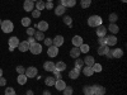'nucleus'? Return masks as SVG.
<instances>
[{"instance_id": "nucleus-21", "label": "nucleus", "mask_w": 127, "mask_h": 95, "mask_svg": "<svg viewBox=\"0 0 127 95\" xmlns=\"http://www.w3.org/2000/svg\"><path fill=\"white\" fill-rule=\"evenodd\" d=\"M18 49L20 52H27L29 49V45H28V42L27 41H23V42H19V45H18Z\"/></svg>"}, {"instance_id": "nucleus-7", "label": "nucleus", "mask_w": 127, "mask_h": 95, "mask_svg": "<svg viewBox=\"0 0 127 95\" xmlns=\"http://www.w3.org/2000/svg\"><path fill=\"white\" fill-rule=\"evenodd\" d=\"M34 28H37V30H41V32H46L48 29V23L46 20H39V22L34 25Z\"/></svg>"}, {"instance_id": "nucleus-46", "label": "nucleus", "mask_w": 127, "mask_h": 95, "mask_svg": "<svg viewBox=\"0 0 127 95\" xmlns=\"http://www.w3.org/2000/svg\"><path fill=\"white\" fill-rule=\"evenodd\" d=\"M24 71H26V67L24 66H17V72H18V75L19 73H24Z\"/></svg>"}, {"instance_id": "nucleus-14", "label": "nucleus", "mask_w": 127, "mask_h": 95, "mask_svg": "<svg viewBox=\"0 0 127 95\" xmlns=\"http://www.w3.org/2000/svg\"><path fill=\"white\" fill-rule=\"evenodd\" d=\"M94 89V95H104L105 94V88L102 85H93Z\"/></svg>"}, {"instance_id": "nucleus-58", "label": "nucleus", "mask_w": 127, "mask_h": 95, "mask_svg": "<svg viewBox=\"0 0 127 95\" xmlns=\"http://www.w3.org/2000/svg\"><path fill=\"white\" fill-rule=\"evenodd\" d=\"M92 1H93V0H92Z\"/></svg>"}, {"instance_id": "nucleus-33", "label": "nucleus", "mask_w": 127, "mask_h": 95, "mask_svg": "<svg viewBox=\"0 0 127 95\" xmlns=\"http://www.w3.org/2000/svg\"><path fill=\"white\" fill-rule=\"evenodd\" d=\"M31 23H32L31 18H28V17H26V18H22V25H23V27L28 28V27L31 25Z\"/></svg>"}, {"instance_id": "nucleus-52", "label": "nucleus", "mask_w": 127, "mask_h": 95, "mask_svg": "<svg viewBox=\"0 0 127 95\" xmlns=\"http://www.w3.org/2000/svg\"><path fill=\"white\" fill-rule=\"evenodd\" d=\"M1 76H3V70L0 69V77H1Z\"/></svg>"}, {"instance_id": "nucleus-42", "label": "nucleus", "mask_w": 127, "mask_h": 95, "mask_svg": "<svg viewBox=\"0 0 127 95\" xmlns=\"http://www.w3.org/2000/svg\"><path fill=\"white\" fill-rule=\"evenodd\" d=\"M55 6H54V1H46V4H45V9H47V10H51V9H54Z\"/></svg>"}, {"instance_id": "nucleus-45", "label": "nucleus", "mask_w": 127, "mask_h": 95, "mask_svg": "<svg viewBox=\"0 0 127 95\" xmlns=\"http://www.w3.org/2000/svg\"><path fill=\"white\" fill-rule=\"evenodd\" d=\"M52 73H54V77L56 79V80H60V79H62V76H61V72L60 71H54V72H52Z\"/></svg>"}, {"instance_id": "nucleus-53", "label": "nucleus", "mask_w": 127, "mask_h": 95, "mask_svg": "<svg viewBox=\"0 0 127 95\" xmlns=\"http://www.w3.org/2000/svg\"><path fill=\"white\" fill-rule=\"evenodd\" d=\"M121 1H122V3H126V1H127V0H121Z\"/></svg>"}, {"instance_id": "nucleus-40", "label": "nucleus", "mask_w": 127, "mask_h": 95, "mask_svg": "<svg viewBox=\"0 0 127 95\" xmlns=\"http://www.w3.org/2000/svg\"><path fill=\"white\" fill-rule=\"evenodd\" d=\"M98 42H99V46L107 45V36H104V37H98Z\"/></svg>"}, {"instance_id": "nucleus-19", "label": "nucleus", "mask_w": 127, "mask_h": 95, "mask_svg": "<svg viewBox=\"0 0 127 95\" xmlns=\"http://www.w3.org/2000/svg\"><path fill=\"white\" fill-rule=\"evenodd\" d=\"M117 45V37L114 34H111V36H107V46H116Z\"/></svg>"}, {"instance_id": "nucleus-35", "label": "nucleus", "mask_w": 127, "mask_h": 95, "mask_svg": "<svg viewBox=\"0 0 127 95\" xmlns=\"http://www.w3.org/2000/svg\"><path fill=\"white\" fill-rule=\"evenodd\" d=\"M80 5H81L83 9H87V8H89V6L92 5V0H81Z\"/></svg>"}, {"instance_id": "nucleus-32", "label": "nucleus", "mask_w": 127, "mask_h": 95, "mask_svg": "<svg viewBox=\"0 0 127 95\" xmlns=\"http://www.w3.org/2000/svg\"><path fill=\"white\" fill-rule=\"evenodd\" d=\"M79 49H80V53H88V52L90 51V47H89V45L83 43V45L79 47Z\"/></svg>"}, {"instance_id": "nucleus-6", "label": "nucleus", "mask_w": 127, "mask_h": 95, "mask_svg": "<svg viewBox=\"0 0 127 95\" xmlns=\"http://www.w3.org/2000/svg\"><path fill=\"white\" fill-rule=\"evenodd\" d=\"M80 72H81V69L74 67L72 70H70V71H69V77H70L71 80H76V79H79Z\"/></svg>"}, {"instance_id": "nucleus-27", "label": "nucleus", "mask_w": 127, "mask_h": 95, "mask_svg": "<svg viewBox=\"0 0 127 95\" xmlns=\"http://www.w3.org/2000/svg\"><path fill=\"white\" fill-rule=\"evenodd\" d=\"M83 93H84V95H94L93 85H85L83 88Z\"/></svg>"}, {"instance_id": "nucleus-17", "label": "nucleus", "mask_w": 127, "mask_h": 95, "mask_svg": "<svg viewBox=\"0 0 127 95\" xmlns=\"http://www.w3.org/2000/svg\"><path fill=\"white\" fill-rule=\"evenodd\" d=\"M83 61H84V65L85 66H89V67H92L94 63H95V60H94V57L93 56H85V58H83Z\"/></svg>"}, {"instance_id": "nucleus-25", "label": "nucleus", "mask_w": 127, "mask_h": 95, "mask_svg": "<svg viewBox=\"0 0 127 95\" xmlns=\"http://www.w3.org/2000/svg\"><path fill=\"white\" fill-rule=\"evenodd\" d=\"M70 57H72V58H79L80 57V49H79V47H74V48L70 49Z\"/></svg>"}, {"instance_id": "nucleus-59", "label": "nucleus", "mask_w": 127, "mask_h": 95, "mask_svg": "<svg viewBox=\"0 0 127 95\" xmlns=\"http://www.w3.org/2000/svg\"><path fill=\"white\" fill-rule=\"evenodd\" d=\"M26 95H27V94H26Z\"/></svg>"}, {"instance_id": "nucleus-57", "label": "nucleus", "mask_w": 127, "mask_h": 95, "mask_svg": "<svg viewBox=\"0 0 127 95\" xmlns=\"http://www.w3.org/2000/svg\"><path fill=\"white\" fill-rule=\"evenodd\" d=\"M24 1H27V0H24Z\"/></svg>"}, {"instance_id": "nucleus-48", "label": "nucleus", "mask_w": 127, "mask_h": 95, "mask_svg": "<svg viewBox=\"0 0 127 95\" xmlns=\"http://www.w3.org/2000/svg\"><path fill=\"white\" fill-rule=\"evenodd\" d=\"M27 42H28V45L31 46V45H33V43H36V39H34V37H29V38L27 39Z\"/></svg>"}, {"instance_id": "nucleus-41", "label": "nucleus", "mask_w": 127, "mask_h": 95, "mask_svg": "<svg viewBox=\"0 0 127 95\" xmlns=\"http://www.w3.org/2000/svg\"><path fill=\"white\" fill-rule=\"evenodd\" d=\"M34 33H36V29H34V28H31V27L27 28V34H28L29 37H33Z\"/></svg>"}, {"instance_id": "nucleus-31", "label": "nucleus", "mask_w": 127, "mask_h": 95, "mask_svg": "<svg viewBox=\"0 0 127 95\" xmlns=\"http://www.w3.org/2000/svg\"><path fill=\"white\" fill-rule=\"evenodd\" d=\"M45 1H42V0H38V1H36V4H34V8L37 9V10H39V12H42V10L45 9Z\"/></svg>"}, {"instance_id": "nucleus-38", "label": "nucleus", "mask_w": 127, "mask_h": 95, "mask_svg": "<svg viewBox=\"0 0 127 95\" xmlns=\"http://www.w3.org/2000/svg\"><path fill=\"white\" fill-rule=\"evenodd\" d=\"M92 69H93L94 72H102V70H103V67H102L100 63H94V65L92 66Z\"/></svg>"}, {"instance_id": "nucleus-11", "label": "nucleus", "mask_w": 127, "mask_h": 95, "mask_svg": "<svg viewBox=\"0 0 127 95\" xmlns=\"http://www.w3.org/2000/svg\"><path fill=\"white\" fill-rule=\"evenodd\" d=\"M112 53V58H121L123 56V49L122 48H113L111 51Z\"/></svg>"}, {"instance_id": "nucleus-1", "label": "nucleus", "mask_w": 127, "mask_h": 95, "mask_svg": "<svg viewBox=\"0 0 127 95\" xmlns=\"http://www.w3.org/2000/svg\"><path fill=\"white\" fill-rule=\"evenodd\" d=\"M0 28H1V30L4 32V33H12V32L14 30V24L12 20H1V24H0Z\"/></svg>"}, {"instance_id": "nucleus-5", "label": "nucleus", "mask_w": 127, "mask_h": 95, "mask_svg": "<svg viewBox=\"0 0 127 95\" xmlns=\"http://www.w3.org/2000/svg\"><path fill=\"white\" fill-rule=\"evenodd\" d=\"M47 55H48V57H51V58H54V57H56L57 55H59V47H56V46H50L48 48H47Z\"/></svg>"}, {"instance_id": "nucleus-29", "label": "nucleus", "mask_w": 127, "mask_h": 95, "mask_svg": "<svg viewBox=\"0 0 127 95\" xmlns=\"http://www.w3.org/2000/svg\"><path fill=\"white\" fill-rule=\"evenodd\" d=\"M55 82H56V79H55L54 76H47V77L45 79V84H46L47 86H54Z\"/></svg>"}, {"instance_id": "nucleus-4", "label": "nucleus", "mask_w": 127, "mask_h": 95, "mask_svg": "<svg viewBox=\"0 0 127 95\" xmlns=\"http://www.w3.org/2000/svg\"><path fill=\"white\" fill-rule=\"evenodd\" d=\"M29 51H31L32 55H39V53H42V46L38 42H36V43L29 46Z\"/></svg>"}, {"instance_id": "nucleus-55", "label": "nucleus", "mask_w": 127, "mask_h": 95, "mask_svg": "<svg viewBox=\"0 0 127 95\" xmlns=\"http://www.w3.org/2000/svg\"><path fill=\"white\" fill-rule=\"evenodd\" d=\"M46 1H54V0H46Z\"/></svg>"}, {"instance_id": "nucleus-56", "label": "nucleus", "mask_w": 127, "mask_h": 95, "mask_svg": "<svg viewBox=\"0 0 127 95\" xmlns=\"http://www.w3.org/2000/svg\"><path fill=\"white\" fill-rule=\"evenodd\" d=\"M0 24H1V19H0Z\"/></svg>"}, {"instance_id": "nucleus-51", "label": "nucleus", "mask_w": 127, "mask_h": 95, "mask_svg": "<svg viewBox=\"0 0 127 95\" xmlns=\"http://www.w3.org/2000/svg\"><path fill=\"white\" fill-rule=\"evenodd\" d=\"M27 95H33V91H32V90H28V91H27Z\"/></svg>"}, {"instance_id": "nucleus-3", "label": "nucleus", "mask_w": 127, "mask_h": 95, "mask_svg": "<svg viewBox=\"0 0 127 95\" xmlns=\"http://www.w3.org/2000/svg\"><path fill=\"white\" fill-rule=\"evenodd\" d=\"M37 73H38V70H37V67H34V66H29V67H27L26 69V71H24V75L27 76V77H36L37 76Z\"/></svg>"}, {"instance_id": "nucleus-54", "label": "nucleus", "mask_w": 127, "mask_h": 95, "mask_svg": "<svg viewBox=\"0 0 127 95\" xmlns=\"http://www.w3.org/2000/svg\"><path fill=\"white\" fill-rule=\"evenodd\" d=\"M32 1H33V3H36V1H38V0H32Z\"/></svg>"}, {"instance_id": "nucleus-50", "label": "nucleus", "mask_w": 127, "mask_h": 95, "mask_svg": "<svg viewBox=\"0 0 127 95\" xmlns=\"http://www.w3.org/2000/svg\"><path fill=\"white\" fill-rule=\"evenodd\" d=\"M42 95H51V91H48V90H45Z\"/></svg>"}, {"instance_id": "nucleus-16", "label": "nucleus", "mask_w": 127, "mask_h": 95, "mask_svg": "<svg viewBox=\"0 0 127 95\" xmlns=\"http://www.w3.org/2000/svg\"><path fill=\"white\" fill-rule=\"evenodd\" d=\"M43 69L48 72H54L55 71V63L52 62V61H46L43 63Z\"/></svg>"}, {"instance_id": "nucleus-30", "label": "nucleus", "mask_w": 127, "mask_h": 95, "mask_svg": "<svg viewBox=\"0 0 127 95\" xmlns=\"http://www.w3.org/2000/svg\"><path fill=\"white\" fill-rule=\"evenodd\" d=\"M81 71H83V73H84L85 76H92L93 73H94L93 69H92V67H89V66H84V67L81 69Z\"/></svg>"}, {"instance_id": "nucleus-49", "label": "nucleus", "mask_w": 127, "mask_h": 95, "mask_svg": "<svg viewBox=\"0 0 127 95\" xmlns=\"http://www.w3.org/2000/svg\"><path fill=\"white\" fill-rule=\"evenodd\" d=\"M5 84H6V80L1 76L0 77V86H5Z\"/></svg>"}, {"instance_id": "nucleus-9", "label": "nucleus", "mask_w": 127, "mask_h": 95, "mask_svg": "<svg viewBox=\"0 0 127 95\" xmlns=\"http://www.w3.org/2000/svg\"><path fill=\"white\" fill-rule=\"evenodd\" d=\"M107 27H104L103 24L97 27V29H95V33H97L98 37H104V36H107Z\"/></svg>"}, {"instance_id": "nucleus-43", "label": "nucleus", "mask_w": 127, "mask_h": 95, "mask_svg": "<svg viewBox=\"0 0 127 95\" xmlns=\"http://www.w3.org/2000/svg\"><path fill=\"white\" fill-rule=\"evenodd\" d=\"M5 95H15V90L13 88H6L5 89Z\"/></svg>"}, {"instance_id": "nucleus-2", "label": "nucleus", "mask_w": 127, "mask_h": 95, "mask_svg": "<svg viewBox=\"0 0 127 95\" xmlns=\"http://www.w3.org/2000/svg\"><path fill=\"white\" fill-rule=\"evenodd\" d=\"M102 24H103V22H102V18L99 15H92L88 18V25L92 28H97Z\"/></svg>"}, {"instance_id": "nucleus-18", "label": "nucleus", "mask_w": 127, "mask_h": 95, "mask_svg": "<svg viewBox=\"0 0 127 95\" xmlns=\"http://www.w3.org/2000/svg\"><path fill=\"white\" fill-rule=\"evenodd\" d=\"M107 29H109V32H111L112 34H114V36L120 32V27L116 24V23H109V25L107 27Z\"/></svg>"}, {"instance_id": "nucleus-20", "label": "nucleus", "mask_w": 127, "mask_h": 95, "mask_svg": "<svg viewBox=\"0 0 127 95\" xmlns=\"http://www.w3.org/2000/svg\"><path fill=\"white\" fill-rule=\"evenodd\" d=\"M19 38L18 37H12V38H9V47H12V48H17L18 47V45H19Z\"/></svg>"}, {"instance_id": "nucleus-22", "label": "nucleus", "mask_w": 127, "mask_h": 95, "mask_svg": "<svg viewBox=\"0 0 127 95\" xmlns=\"http://www.w3.org/2000/svg\"><path fill=\"white\" fill-rule=\"evenodd\" d=\"M28 81V77L24 75V73H19L18 77H17V82L19 84V85H26Z\"/></svg>"}, {"instance_id": "nucleus-24", "label": "nucleus", "mask_w": 127, "mask_h": 95, "mask_svg": "<svg viewBox=\"0 0 127 95\" xmlns=\"http://www.w3.org/2000/svg\"><path fill=\"white\" fill-rule=\"evenodd\" d=\"M54 9H55V14H56V15H64V14H65V12H66V8L62 6L61 4H59V5L55 6Z\"/></svg>"}, {"instance_id": "nucleus-8", "label": "nucleus", "mask_w": 127, "mask_h": 95, "mask_svg": "<svg viewBox=\"0 0 127 95\" xmlns=\"http://www.w3.org/2000/svg\"><path fill=\"white\" fill-rule=\"evenodd\" d=\"M64 42H65V39H64V37L61 34L56 36L55 38H52V45L56 46V47H61L64 45Z\"/></svg>"}, {"instance_id": "nucleus-12", "label": "nucleus", "mask_w": 127, "mask_h": 95, "mask_svg": "<svg viewBox=\"0 0 127 95\" xmlns=\"http://www.w3.org/2000/svg\"><path fill=\"white\" fill-rule=\"evenodd\" d=\"M54 86L57 89V91H62L67 85H66V82L64 81L62 79H60V80H56V82H55V85H54Z\"/></svg>"}, {"instance_id": "nucleus-10", "label": "nucleus", "mask_w": 127, "mask_h": 95, "mask_svg": "<svg viewBox=\"0 0 127 95\" xmlns=\"http://www.w3.org/2000/svg\"><path fill=\"white\" fill-rule=\"evenodd\" d=\"M71 42H72V46H74V47H80V46L84 43L81 36H74L72 39H71Z\"/></svg>"}, {"instance_id": "nucleus-44", "label": "nucleus", "mask_w": 127, "mask_h": 95, "mask_svg": "<svg viewBox=\"0 0 127 95\" xmlns=\"http://www.w3.org/2000/svg\"><path fill=\"white\" fill-rule=\"evenodd\" d=\"M32 17H33V18H39L41 17V12H39V10H37V9H34V10H32Z\"/></svg>"}, {"instance_id": "nucleus-23", "label": "nucleus", "mask_w": 127, "mask_h": 95, "mask_svg": "<svg viewBox=\"0 0 127 95\" xmlns=\"http://www.w3.org/2000/svg\"><path fill=\"white\" fill-rule=\"evenodd\" d=\"M55 70H56V71H60V72L65 71V70H66V63L62 62V61L56 62V63H55Z\"/></svg>"}, {"instance_id": "nucleus-13", "label": "nucleus", "mask_w": 127, "mask_h": 95, "mask_svg": "<svg viewBox=\"0 0 127 95\" xmlns=\"http://www.w3.org/2000/svg\"><path fill=\"white\" fill-rule=\"evenodd\" d=\"M60 4L65 8H72L76 5V0H60Z\"/></svg>"}, {"instance_id": "nucleus-34", "label": "nucleus", "mask_w": 127, "mask_h": 95, "mask_svg": "<svg viewBox=\"0 0 127 95\" xmlns=\"http://www.w3.org/2000/svg\"><path fill=\"white\" fill-rule=\"evenodd\" d=\"M108 20H109V23H116L118 20V15L116 13H111L109 17H108Z\"/></svg>"}, {"instance_id": "nucleus-39", "label": "nucleus", "mask_w": 127, "mask_h": 95, "mask_svg": "<svg viewBox=\"0 0 127 95\" xmlns=\"http://www.w3.org/2000/svg\"><path fill=\"white\" fill-rule=\"evenodd\" d=\"M62 93H64V95H72L74 94V89L71 86H66L65 89L62 90Z\"/></svg>"}, {"instance_id": "nucleus-47", "label": "nucleus", "mask_w": 127, "mask_h": 95, "mask_svg": "<svg viewBox=\"0 0 127 95\" xmlns=\"http://www.w3.org/2000/svg\"><path fill=\"white\" fill-rule=\"evenodd\" d=\"M43 41H45V45H46L47 47L52 46V38H46V37H45V39H43Z\"/></svg>"}, {"instance_id": "nucleus-28", "label": "nucleus", "mask_w": 127, "mask_h": 95, "mask_svg": "<svg viewBox=\"0 0 127 95\" xmlns=\"http://www.w3.org/2000/svg\"><path fill=\"white\" fill-rule=\"evenodd\" d=\"M34 39L36 42H39V41H43L45 39V33L43 32H41V30H36V33H34Z\"/></svg>"}, {"instance_id": "nucleus-15", "label": "nucleus", "mask_w": 127, "mask_h": 95, "mask_svg": "<svg viewBox=\"0 0 127 95\" xmlns=\"http://www.w3.org/2000/svg\"><path fill=\"white\" fill-rule=\"evenodd\" d=\"M23 9L26 12H32V10H34V3L32 1V0H27L23 4Z\"/></svg>"}, {"instance_id": "nucleus-26", "label": "nucleus", "mask_w": 127, "mask_h": 95, "mask_svg": "<svg viewBox=\"0 0 127 95\" xmlns=\"http://www.w3.org/2000/svg\"><path fill=\"white\" fill-rule=\"evenodd\" d=\"M109 51V46H107V45H104V46H99V48H98V55L99 56H105V53Z\"/></svg>"}, {"instance_id": "nucleus-36", "label": "nucleus", "mask_w": 127, "mask_h": 95, "mask_svg": "<svg viewBox=\"0 0 127 95\" xmlns=\"http://www.w3.org/2000/svg\"><path fill=\"white\" fill-rule=\"evenodd\" d=\"M64 23H65L66 25H69V27H71L72 25V18L70 15H65L64 17Z\"/></svg>"}, {"instance_id": "nucleus-37", "label": "nucleus", "mask_w": 127, "mask_h": 95, "mask_svg": "<svg viewBox=\"0 0 127 95\" xmlns=\"http://www.w3.org/2000/svg\"><path fill=\"white\" fill-rule=\"evenodd\" d=\"M75 67H78V69H83L84 67V61H83V58H75Z\"/></svg>"}]
</instances>
